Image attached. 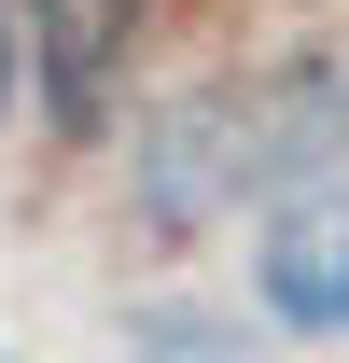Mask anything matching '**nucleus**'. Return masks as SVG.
Instances as JSON below:
<instances>
[{"label": "nucleus", "mask_w": 349, "mask_h": 363, "mask_svg": "<svg viewBox=\"0 0 349 363\" xmlns=\"http://www.w3.org/2000/svg\"><path fill=\"white\" fill-rule=\"evenodd\" d=\"M126 168H140V224H168V238L223 224L238 196H265V182H252V84H182V98H154L140 140H126Z\"/></svg>", "instance_id": "obj_1"}, {"label": "nucleus", "mask_w": 349, "mask_h": 363, "mask_svg": "<svg viewBox=\"0 0 349 363\" xmlns=\"http://www.w3.org/2000/svg\"><path fill=\"white\" fill-rule=\"evenodd\" d=\"M14 43H28V98H43L56 140H112L126 56H140V0H14Z\"/></svg>", "instance_id": "obj_2"}, {"label": "nucleus", "mask_w": 349, "mask_h": 363, "mask_svg": "<svg viewBox=\"0 0 349 363\" xmlns=\"http://www.w3.org/2000/svg\"><path fill=\"white\" fill-rule=\"evenodd\" d=\"M252 308L307 350H349V182L336 196H265L252 224Z\"/></svg>", "instance_id": "obj_3"}, {"label": "nucleus", "mask_w": 349, "mask_h": 363, "mask_svg": "<svg viewBox=\"0 0 349 363\" xmlns=\"http://www.w3.org/2000/svg\"><path fill=\"white\" fill-rule=\"evenodd\" d=\"M252 182L265 196H336L349 182V84L321 56H294V70L252 84Z\"/></svg>", "instance_id": "obj_4"}, {"label": "nucleus", "mask_w": 349, "mask_h": 363, "mask_svg": "<svg viewBox=\"0 0 349 363\" xmlns=\"http://www.w3.org/2000/svg\"><path fill=\"white\" fill-rule=\"evenodd\" d=\"M140 350H154V363H265L252 335H223L210 308H140Z\"/></svg>", "instance_id": "obj_5"}, {"label": "nucleus", "mask_w": 349, "mask_h": 363, "mask_svg": "<svg viewBox=\"0 0 349 363\" xmlns=\"http://www.w3.org/2000/svg\"><path fill=\"white\" fill-rule=\"evenodd\" d=\"M14 98H28V43H14V0H0V126H14Z\"/></svg>", "instance_id": "obj_6"}]
</instances>
